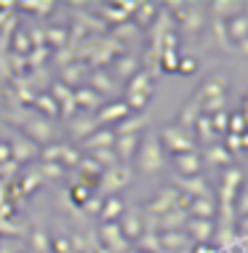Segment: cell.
<instances>
[{
  "instance_id": "19",
  "label": "cell",
  "mask_w": 248,
  "mask_h": 253,
  "mask_svg": "<svg viewBox=\"0 0 248 253\" xmlns=\"http://www.w3.org/2000/svg\"><path fill=\"white\" fill-rule=\"evenodd\" d=\"M224 30H227L230 43H240L243 38H248V16H246V13H238V16L227 19V22H224Z\"/></svg>"
},
{
  "instance_id": "29",
  "label": "cell",
  "mask_w": 248,
  "mask_h": 253,
  "mask_svg": "<svg viewBox=\"0 0 248 253\" xmlns=\"http://www.w3.org/2000/svg\"><path fill=\"white\" fill-rule=\"evenodd\" d=\"M43 32H46V45H53L59 51H64L70 45V30L67 27H48Z\"/></svg>"
},
{
  "instance_id": "53",
  "label": "cell",
  "mask_w": 248,
  "mask_h": 253,
  "mask_svg": "<svg viewBox=\"0 0 248 253\" xmlns=\"http://www.w3.org/2000/svg\"><path fill=\"white\" fill-rule=\"evenodd\" d=\"M235 213L238 216H248V187L243 189V192H238V197H235Z\"/></svg>"
},
{
  "instance_id": "43",
  "label": "cell",
  "mask_w": 248,
  "mask_h": 253,
  "mask_svg": "<svg viewBox=\"0 0 248 253\" xmlns=\"http://www.w3.org/2000/svg\"><path fill=\"white\" fill-rule=\"evenodd\" d=\"M19 8H32L40 16H48V13L56 8V3H48V0H27V3H19Z\"/></svg>"
},
{
  "instance_id": "58",
  "label": "cell",
  "mask_w": 248,
  "mask_h": 253,
  "mask_svg": "<svg viewBox=\"0 0 248 253\" xmlns=\"http://www.w3.org/2000/svg\"><path fill=\"white\" fill-rule=\"evenodd\" d=\"M232 48H235L238 53H243V56H248V38H243L240 43H235V45H232Z\"/></svg>"
},
{
  "instance_id": "7",
  "label": "cell",
  "mask_w": 248,
  "mask_h": 253,
  "mask_svg": "<svg viewBox=\"0 0 248 253\" xmlns=\"http://www.w3.org/2000/svg\"><path fill=\"white\" fill-rule=\"evenodd\" d=\"M99 237H101V245L109 251V253H128V240L123 237V232L118 224H101V229H99Z\"/></svg>"
},
{
  "instance_id": "62",
  "label": "cell",
  "mask_w": 248,
  "mask_h": 253,
  "mask_svg": "<svg viewBox=\"0 0 248 253\" xmlns=\"http://www.w3.org/2000/svg\"><path fill=\"white\" fill-rule=\"evenodd\" d=\"M243 8H248V3H243ZM246 16H248V13H246Z\"/></svg>"
},
{
  "instance_id": "27",
  "label": "cell",
  "mask_w": 248,
  "mask_h": 253,
  "mask_svg": "<svg viewBox=\"0 0 248 253\" xmlns=\"http://www.w3.org/2000/svg\"><path fill=\"white\" fill-rule=\"evenodd\" d=\"M123 211H126V205H123V200L118 195H112V197H107L104 200V205H101V221L104 224H112L115 218H120L123 216Z\"/></svg>"
},
{
  "instance_id": "15",
  "label": "cell",
  "mask_w": 248,
  "mask_h": 253,
  "mask_svg": "<svg viewBox=\"0 0 248 253\" xmlns=\"http://www.w3.org/2000/svg\"><path fill=\"white\" fill-rule=\"evenodd\" d=\"M190 221V213L182 208H171L165 211L163 216H157V229L163 232H176V229H184V224Z\"/></svg>"
},
{
  "instance_id": "44",
  "label": "cell",
  "mask_w": 248,
  "mask_h": 253,
  "mask_svg": "<svg viewBox=\"0 0 248 253\" xmlns=\"http://www.w3.org/2000/svg\"><path fill=\"white\" fill-rule=\"evenodd\" d=\"M222 184H224V187L238 189V192H240V184H243V170H240V168H227V170H224Z\"/></svg>"
},
{
  "instance_id": "2",
  "label": "cell",
  "mask_w": 248,
  "mask_h": 253,
  "mask_svg": "<svg viewBox=\"0 0 248 253\" xmlns=\"http://www.w3.org/2000/svg\"><path fill=\"white\" fill-rule=\"evenodd\" d=\"M157 139H160V144L165 152L171 155H184V152H195V136L192 131L182 126H165L160 133H157Z\"/></svg>"
},
{
  "instance_id": "40",
  "label": "cell",
  "mask_w": 248,
  "mask_h": 253,
  "mask_svg": "<svg viewBox=\"0 0 248 253\" xmlns=\"http://www.w3.org/2000/svg\"><path fill=\"white\" fill-rule=\"evenodd\" d=\"M27 240H30V245L38 253H48V251H51V240H48V237L43 235V229H38V227L32 232H27Z\"/></svg>"
},
{
  "instance_id": "42",
  "label": "cell",
  "mask_w": 248,
  "mask_h": 253,
  "mask_svg": "<svg viewBox=\"0 0 248 253\" xmlns=\"http://www.w3.org/2000/svg\"><path fill=\"white\" fill-rule=\"evenodd\" d=\"M48 96L61 107V104H67V101H72V88H67L61 80H56V83L51 85V93H48Z\"/></svg>"
},
{
  "instance_id": "24",
  "label": "cell",
  "mask_w": 248,
  "mask_h": 253,
  "mask_svg": "<svg viewBox=\"0 0 248 253\" xmlns=\"http://www.w3.org/2000/svg\"><path fill=\"white\" fill-rule=\"evenodd\" d=\"M96 128H99L96 118H70V133H72L78 141H83L86 136H91Z\"/></svg>"
},
{
  "instance_id": "38",
  "label": "cell",
  "mask_w": 248,
  "mask_h": 253,
  "mask_svg": "<svg viewBox=\"0 0 248 253\" xmlns=\"http://www.w3.org/2000/svg\"><path fill=\"white\" fill-rule=\"evenodd\" d=\"M136 245L142 248V253H160L163 251L160 235H157V232H142V237L136 240Z\"/></svg>"
},
{
  "instance_id": "31",
  "label": "cell",
  "mask_w": 248,
  "mask_h": 253,
  "mask_svg": "<svg viewBox=\"0 0 248 253\" xmlns=\"http://www.w3.org/2000/svg\"><path fill=\"white\" fill-rule=\"evenodd\" d=\"M155 16H157V5L155 3H139L136 5V11H134V19H136V27L139 30H144V27H149L155 22Z\"/></svg>"
},
{
  "instance_id": "12",
  "label": "cell",
  "mask_w": 248,
  "mask_h": 253,
  "mask_svg": "<svg viewBox=\"0 0 248 253\" xmlns=\"http://www.w3.org/2000/svg\"><path fill=\"white\" fill-rule=\"evenodd\" d=\"M176 189L184 195H190L192 200H195V197H211V187H208V181H205V176H179Z\"/></svg>"
},
{
  "instance_id": "3",
  "label": "cell",
  "mask_w": 248,
  "mask_h": 253,
  "mask_svg": "<svg viewBox=\"0 0 248 253\" xmlns=\"http://www.w3.org/2000/svg\"><path fill=\"white\" fill-rule=\"evenodd\" d=\"M5 118L19 123L27 131V139L35 141V144H51V141H56V131H53V126L46 118H30V115H27V118H19V115H13V112H5Z\"/></svg>"
},
{
  "instance_id": "57",
  "label": "cell",
  "mask_w": 248,
  "mask_h": 253,
  "mask_svg": "<svg viewBox=\"0 0 248 253\" xmlns=\"http://www.w3.org/2000/svg\"><path fill=\"white\" fill-rule=\"evenodd\" d=\"M5 163H11V147L8 141H0V166H5Z\"/></svg>"
},
{
  "instance_id": "59",
  "label": "cell",
  "mask_w": 248,
  "mask_h": 253,
  "mask_svg": "<svg viewBox=\"0 0 248 253\" xmlns=\"http://www.w3.org/2000/svg\"><path fill=\"white\" fill-rule=\"evenodd\" d=\"M240 147H243V149H248V131H243V133H240Z\"/></svg>"
},
{
  "instance_id": "13",
  "label": "cell",
  "mask_w": 248,
  "mask_h": 253,
  "mask_svg": "<svg viewBox=\"0 0 248 253\" xmlns=\"http://www.w3.org/2000/svg\"><path fill=\"white\" fill-rule=\"evenodd\" d=\"M160 245L163 251H171V253H187L192 248V240L184 229H176V232H160Z\"/></svg>"
},
{
  "instance_id": "16",
  "label": "cell",
  "mask_w": 248,
  "mask_h": 253,
  "mask_svg": "<svg viewBox=\"0 0 248 253\" xmlns=\"http://www.w3.org/2000/svg\"><path fill=\"white\" fill-rule=\"evenodd\" d=\"M139 141H142L139 136H118V139H115V144H112L118 160L126 163V166H131V160L136 157V149H139Z\"/></svg>"
},
{
  "instance_id": "8",
  "label": "cell",
  "mask_w": 248,
  "mask_h": 253,
  "mask_svg": "<svg viewBox=\"0 0 248 253\" xmlns=\"http://www.w3.org/2000/svg\"><path fill=\"white\" fill-rule=\"evenodd\" d=\"M8 147H11V160L16 163V166L24 163V160H35V157L40 155V147L35 144V141H30L27 136H19V133L11 136Z\"/></svg>"
},
{
  "instance_id": "11",
  "label": "cell",
  "mask_w": 248,
  "mask_h": 253,
  "mask_svg": "<svg viewBox=\"0 0 248 253\" xmlns=\"http://www.w3.org/2000/svg\"><path fill=\"white\" fill-rule=\"evenodd\" d=\"M184 232H187V237L192 240V245H205L211 240V235L216 232V224L208 221V218H190L187 224H184Z\"/></svg>"
},
{
  "instance_id": "1",
  "label": "cell",
  "mask_w": 248,
  "mask_h": 253,
  "mask_svg": "<svg viewBox=\"0 0 248 253\" xmlns=\"http://www.w3.org/2000/svg\"><path fill=\"white\" fill-rule=\"evenodd\" d=\"M136 166H139L142 173H157L165 166V149L160 144L155 133L144 136L139 141V149H136Z\"/></svg>"
},
{
  "instance_id": "32",
  "label": "cell",
  "mask_w": 248,
  "mask_h": 253,
  "mask_svg": "<svg viewBox=\"0 0 248 253\" xmlns=\"http://www.w3.org/2000/svg\"><path fill=\"white\" fill-rule=\"evenodd\" d=\"M192 136H195V139H200L205 147H208V144H216V133H213L211 120L205 118V115H200V118L195 120V131H192Z\"/></svg>"
},
{
  "instance_id": "34",
  "label": "cell",
  "mask_w": 248,
  "mask_h": 253,
  "mask_svg": "<svg viewBox=\"0 0 248 253\" xmlns=\"http://www.w3.org/2000/svg\"><path fill=\"white\" fill-rule=\"evenodd\" d=\"M13 35V53L16 56H30V51H32V43H30V35H27V30L24 27H16V32H11Z\"/></svg>"
},
{
  "instance_id": "36",
  "label": "cell",
  "mask_w": 248,
  "mask_h": 253,
  "mask_svg": "<svg viewBox=\"0 0 248 253\" xmlns=\"http://www.w3.org/2000/svg\"><path fill=\"white\" fill-rule=\"evenodd\" d=\"M83 160V155H80V149L78 147H70V144H64L61 141V152H59V166L61 168H78V163Z\"/></svg>"
},
{
  "instance_id": "55",
  "label": "cell",
  "mask_w": 248,
  "mask_h": 253,
  "mask_svg": "<svg viewBox=\"0 0 248 253\" xmlns=\"http://www.w3.org/2000/svg\"><path fill=\"white\" fill-rule=\"evenodd\" d=\"M51 251H53V253H72V248H70V240H64V237L53 240V243H51Z\"/></svg>"
},
{
  "instance_id": "10",
  "label": "cell",
  "mask_w": 248,
  "mask_h": 253,
  "mask_svg": "<svg viewBox=\"0 0 248 253\" xmlns=\"http://www.w3.org/2000/svg\"><path fill=\"white\" fill-rule=\"evenodd\" d=\"M128 104L123 99H118V101H112V104H104L96 112V123L99 126H104V128H112V126H118L120 120H126L128 118Z\"/></svg>"
},
{
  "instance_id": "56",
  "label": "cell",
  "mask_w": 248,
  "mask_h": 253,
  "mask_svg": "<svg viewBox=\"0 0 248 253\" xmlns=\"http://www.w3.org/2000/svg\"><path fill=\"white\" fill-rule=\"evenodd\" d=\"M0 253H22V243H16V240L0 243Z\"/></svg>"
},
{
  "instance_id": "23",
  "label": "cell",
  "mask_w": 248,
  "mask_h": 253,
  "mask_svg": "<svg viewBox=\"0 0 248 253\" xmlns=\"http://www.w3.org/2000/svg\"><path fill=\"white\" fill-rule=\"evenodd\" d=\"M200 160H203V166H205V163H208V166H230L232 155L227 152L222 144H208V147H205V152L200 155Z\"/></svg>"
},
{
  "instance_id": "22",
  "label": "cell",
  "mask_w": 248,
  "mask_h": 253,
  "mask_svg": "<svg viewBox=\"0 0 248 253\" xmlns=\"http://www.w3.org/2000/svg\"><path fill=\"white\" fill-rule=\"evenodd\" d=\"M144 126H147V118H144V115H134V118L128 115V118L120 120L112 131H115V136H139V131Z\"/></svg>"
},
{
  "instance_id": "21",
  "label": "cell",
  "mask_w": 248,
  "mask_h": 253,
  "mask_svg": "<svg viewBox=\"0 0 248 253\" xmlns=\"http://www.w3.org/2000/svg\"><path fill=\"white\" fill-rule=\"evenodd\" d=\"M187 213H190V218H208V221H213V216H216V205H213L211 197H195V200L190 203Z\"/></svg>"
},
{
  "instance_id": "30",
  "label": "cell",
  "mask_w": 248,
  "mask_h": 253,
  "mask_svg": "<svg viewBox=\"0 0 248 253\" xmlns=\"http://www.w3.org/2000/svg\"><path fill=\"white\" fill-rule=\"evenodd\" d=\"M136 67H139V61H136L131 53H123V56L118 59V61H112V72L118 75V78H123V80H131L136 75Z\"/></svg>"
},
{
  "instance_id": "20",
  "label": "cell",
  "mask_w": 248,
  "mask_h": 253,
  "mask_svg": "<svg viewBox=\"0 0 248 253\" xmlns=\"http://www.w3.org/2000/svg\"><path fill=\"white\" fill-rule=\"evenodd\" d=\"M182 27V32H190V35H195V32H200L205 27V11L200 5H190L187 8V16H184V22L179 24Z\"/></svg>"
},
{
  "instance_id": "39",
  "label": "cell",
  "mask_w": 248,
  "mask_h": 253,
  "mask_svg": "<svg viewBox=\"0 0 248 253\" xmlns=\"http://www.w3.org/2000/svg\"><path fill=\"white\" fill-rule=\"evenodd\" d=\"M91 160H96L101 168H112V166H118V163H120L112 147H104V149H91Z\"/></svg>"
},
{
  "instance_id": "18",
  "label": "cell",
  "mask_w": 248,
  "mask_h": 253,
  "mask_svg": "<svg viewBox=\"0 0 248 253\" xmlns=\"http://www.w3.org/2000/svg\"><path fill=\"white\" fill-rule=\"evenodd\" d=\"M86 72H91L88 61H70V64L61 67V83H64L67 88H72V85H78V83H80Z\"/></svg>"
},
{
  "instance_id": "26",
  "label": "cell",
  "mask_w": 248,
  "mask_h": 253,
  "mask_svg": "<svg viewBox=\"0 0 248 253\" xmlns=\"http://www.w3.org/2000/svg\"><path fill=\"white\" fill-rule=\"evenodd\" d=\"M126 93H152V72H149V70L136 72L134 78L128 80Z\"/></svg>"
},
{
  "instance_id": "48",
  "label": "cell",
  "mask_w": 248,
  "mask_h": 253,
  "mask_svg": "<svg viewBox=\"0 0 248 253\" xmlns=\"http://www.w3.org/2000/svg\"><path fill=\"white\" fill-rule=\"evenodd\" d=\"M40 176H43V179H61V176H64V168H61L59 163H43V166H40Z\"/></svg>"
},
{
  "instance_id": "41",
  "label": "cell",
  "mask_w": 248,
  "mask_h": 253,
  "mask_svg": "<svg viewBox=\"0 0 248 253\" xmlns=\"http://www.w3.org/2000/svg\"><path fill=\"white\" fill-rule=\"evenodd\" d=\"M208 8H213L216 19H222V16L232 19V16H238V11L243 8V5H240V3H227V0H222V3H211Z\"/></svg>"
},
{
  "instance_id": "37",
  "label": "cell",
  "mask_w": 248,
  "mask_h": 253,
  "mask_svg": "<svg viewBox=\"0 0 248 253\" xmlns=\"http://www.w3.org/2000/svg\"><path fill=\"white\" fill-rule=\"evenodd\" d=\"M136 35H139V27L131 22V19L123 22V24H118V27H112V38L118 40V43H123V45H126L128 40H134Z\"/></svg>"
},
{
  "instance_id": "33",
  "label": "cell",
  "mask_w": 248,
  "mask_h": 253,
  "mask_svg": "<svg viewBox=\"0 0 248 253\" xmlns=\"http://www.w3.org/2000/svg\"><path fill=\"white\" fill-rule=\"evenodd\" d=\"M99 19L104 24H112V27H118V24H123V22H128V13L123 11V8H118V5H101V11H99Z\"/></svg>"
},
{
  "instance_id": "14",
  "label": "cell",
  "mask_w": 248,
  "mask_h": 253,
  "mask_svg": "<svg viewBox=\"0 0 248 253\" xmlns=\"http://www.w3.org/2000/svg\"><path fill=\"white\" fill-rule=\"evenodd\" d=\"M174 163H176V173L179 176H200V168H203V160H200V152H184V155H174Z\"/></svg>"
},
{
  "instance_id": "52",
  "label": "cell",
  "mask_w": 248,
  "mask_h": 253,
  "mask_svg": "<svg viewBox=\"0 0 248 253\" xmlns=\"http://www.w3.org/2000/svg\"><path fill=\"white\" fill-rule=\"evenodd\" d=\"M101 205H104V197H99V195H91L86 203L80 205V208L86 211V213H101Z\"/></svg>"
},
{
  "instance_id": "47",
  "label": "cell",
  "mask_w": 248,
  "mask_h": 253,
  "mask_svg": "<svg viewBox=\"0 0 248 253\" xmlns=\"http://www.w3.org/2000/svg\"><path fill=\"white\" fill-rule=\"evenodd\" d=\"M198 70V59L195 56H182L179 59V67H176V72L182 75V78H190L192 72Z\"/></svg>"
},
{
  "instance_id": "60",
  "label": "cell",
  "mask_w": 248,
  "mask_h": 253,
  "mask_svg": "<svg viewBox=\"0 0 248 253\" xmlns=\"http://www.w3.org/2000/svg\"><path fill=\"white\" fill-rule=\"evenodd\" d=\"M195 253H216V251H211V248H205V245H198V251Z\"/></svg>"
},
{
  "instance_id": "28",
  "label": "cell",
  "mask_w": 248,
  "mask_h": 253,
  "mask_svg": "<svg viewBox=\"0 0 248 253\" xmlns=\"http://www.w3.org/2000/svg\"><path fill=\"white\" fill-rule=\"evenodd\" d=\"M72 99H75V104L83 107V109H96L101 104V96L96 91H91L88 85H80L78 91H72Z\"/></svg>"
},
{
  "instance_id": "5",
  "label": "cell",
  "mask_w": 248,
  "mask_h": 253,
  "mask_svg": "<svg viewBox=\"0 0 248 253\" xmlns=\"http://www.w3.org/2000/svg\"><path fill=\"white\" fill-rule=\"evenodd\" d=\"M230 91V78L224 72H211L208 78L200 83V88L195 91V101H203V99H213V96H227Z\"/></svg>"
},
{
  "instance_id": "45",
  "label": "cell",
  "mask_w": 248,
  "mask_h": 253,
  "mask_svg": "<svg viewBox=\"0 0 248 253\" xmlns=\"http://www.w3.org/2000/svg\"><path fill=\"white\" fill-rule=\"evenodd\" d=\"M70 203H78V205H83L88 200V197H91V187H86V184H72L70 187Z\"/></svg>"
},
{
  "instance_id": "6",
  "label": "cell",
  "mask_w": 248,
  "mask_h": 253,
  "mask_svg": "<svg viewBox=\"0 0 248 253\" xmlns=\"http://www.w3.org/2000/svg\"><path fill=\"white\" fill-rule=\"evenodd\" d=\"M176 197H179L176 187H163L152 200H147L142 205V211H144V213H149V216H163L165 211H171L176 205Z\"/></svg>"
},
{
  "instance_id": "51",
  "label": "cell",
  "mask_w": 248,
  "mask_h": 253,
  "mask_svg": "<svg viewBox=\"0 0 248 253\" xmlns=\"http://www.w3.org/2000/svg\"><path fill=\"white\" fill-rule=\"evenodd\" d=\"M246 126H248V123H246V118H243V112H235V115H230V128H227V131L240 136L243 131H248Z\"/></svg>"
},
{
  "instance_id": "49",
  "label": "cell",
  "mask_w": 248,
  "mask_h": 253,
  "mask_svg": "<svg viewBox=\"0 0 248 253\" xmlns=\"http://www.w3.org/2000/svg\"><path fill=\"white\" fill-rule=\"evenodd\" d=\"M211 128H213V133H219V131H227V128H230V115L224 112H216V115H211Z\"/></svg>"
},
{
  "instance_id": "9",
  "label": "cell",
  "mask_w": 248,
  "mask_h": 253,
  "mask_svg": "<svg viewBox=\"0 0 248 253\" xmlns=\"http://www.w3.org/2000/svg\"><path fill=\"white\" fill-rule=\"evenodd\" d=\"M120 232L126 240H139L144 232V218H142V208H126L120 216Z\"/></svg>"
},
{
  "instance_id": "25",
  "label": "cell",
  "mask_w": 248,
  "mask_h": 253,
  "mask_svg": "<svg viewBox=\"0 0 248 253\" xmlns=\"http://www.w3.org/2000/svg\"><path fill=\"white\" fill-rule=\"evenodd\" d=\"M91 91H96L99 93V96H109V93H115L118 91V85L112 83V78H109V75H104L101 70H94L91 72Z\"/></svg>"
},
{
  "instance_id": "17",
  "label": "cell",
  "mask_w": 248,
  "mask_h": 253,
  "mask_svg": "<svg viewBox=\"0 0 248 253\" xmlns=\"http://www.w3.org/2000/svg\"><path fill=\"white\" fill-rule=\"evenodd\" d=\"M115 139H118V136H115L112 128L99 126V128H96V131H94L91 136H86V139H83L80 144L86 147L88 152H91V149H104V147H112V144H115Z\"/></svg>"
},
{
  "instance_id": "35",
  "label": "cell",
  "mask_w": 248,
  "mask_h": 253,
  "mask_svg": "<svg viewBox=\"0 0 248 253\" xmlns=\"http://www.w3.org/2000/svg\"><path fill=\"white\" fill-rule=\"evenodd\" d=\"M40 112H43V118L48 120V118H59V104L53 101L48 93H35V101H32Z\"/></svg>"
},
{
  "instance_id": "4",
  "label": "cell",
  "mask_w": 248,
  "mask_h": 253,
  "mask_svg": "<svg viewBox=\"0 0 248 253\" xmlns=\"http://www.w3.org/2000/svg\"><path fill=\"white\" fill-rule=\"evenodd\" d=\"M131 179H134V170H131V166L118 163V166H112V168H104V173H101V179H99L96 187H99L101 195L112 197V195H118L120 189H126Z\"/></svg>"
},
{
  "instance_id": "54",
  "label": "cell",
  "mask_w": 248,
  "mask_h": 253,
  "mask_svg": "<svg viewBox=\"0 0 248 253\" xmlns=\"http://www.w3.org/2000/svg\"><path fill=\"white\" fill-rule=\"evenodd\" d=\"M222 147H224L230 155H238V152H243V147H240V136H235V133H230V136H227V141H224Z\"/></svg>"
},
{
  "instance_id": "46",
  "label": "cell",
  "mask_w": 248,
  "mask_h": 253,
  "mask_svg": "<svg viewBox=\"0 0 248 253\" xmlns=\"http://www.w3.org/2000/svg\"><path fill=\"white\" fill-rule=\"evenodd\" d=\"M40 184H43V176H40V170H32L30 176H24V179H22V184H19V187H22L24 195H32V192H35V189L40 187Z\"/></svg>"
},
{
  "instance_id": "61",
  "label": "cell",
  "mask_w": 248,
  "mask_h": 253,
  "mask_svg": "<svg viewBox=\"0 0 248 253\" xmlns=\"http://www.w3.org/2000/svg\"><path fill=\"white\" fill-rule=\"evenodd\" d=\"M243 229H246V232H248V216H246V218H243Z\"/></svg>"
},
{
  "instance_id": "50",
  "label": "cell",
  "mask_w": 248,
  "mask_h": 253,
  "mask_svg": "<svg viewBox=\"0 0 248 253\" xmlns=\"http://www.w3.org/2000/svg\"><path fill=\"white\" fill-rule=\"evenodd\" d=\"M160 67H163V72H176V67H179L176 51H163L160 53Z\"/></svg>"
}]
</instances>
